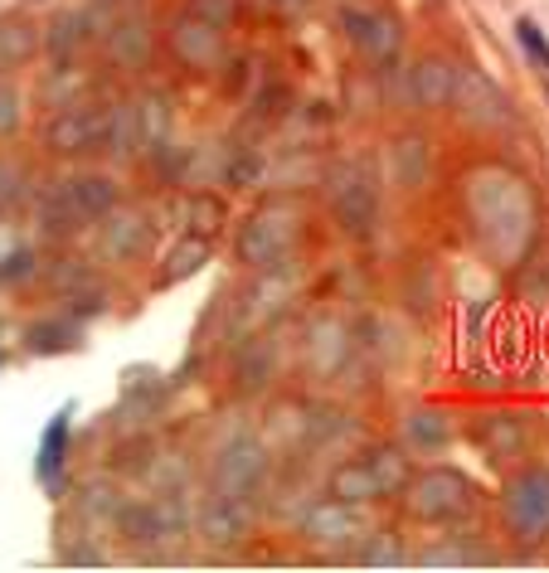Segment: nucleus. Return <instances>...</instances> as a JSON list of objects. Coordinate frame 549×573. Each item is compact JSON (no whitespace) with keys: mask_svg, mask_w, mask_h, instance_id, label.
<instances>
[{"mask_svg":"<svg viewBox=\"0 0 549 573\" xmlns=\"http://www.w3.org/2000/svg\"><path fill=\"white\" fill-rule=\"evenodd\" d=\"M545 97H549V83H545Z\"/></svg>","mask_w":549,"mask_h":573,"instance_id":"nucleus-55","label":"nucleus"},{"mask_svg":"<svg viewBox=\"0 0 549 573\" xmlns=\"http://www.w3.org/2000/svg\"><path fill=\"white\" fill-rule=\"evenodd\" d=\"M277 6H283V10H307L312 0H277Z\"/></svg>","mask_w":549,"mask_h":573,"instance_id":"nucleus-53","label":"nucleus"},{"mask_svg":"<svg viewBox=\"0 0 549 573\" xmlns=\"http://www.w3.org/2000/svg\"><path fill=\"white\" fill-rule=\"evenodd\" d=\"M78 510H83L88 520H117V510H122V491H117L113 481L97 477V481H88V486L78 491Z\"/></svg>","mask_w":549,"mask_h":573,"instance_id":"nucleus-39","label":"nucleus"},{"mask_svg":"<svg viewBox=\"0 0 549 573\" xmlns=\"http://www.w3.org/2000/svg\"><path fill=\"white\" fill-rule=\"evenodd\" d=\"M297 234H302V204L267 200L239 224L234 253H239L243 267H267V263L287 258V253L297 248Z\"/></svg>","mask_w":549,"mask_h":573,"instance_id":"nucleus-4","label":"nucleus"},{"mask_svg":"<svg viewBox=\"0 0 549 573\" xmlns=\"http://www.w3.org/2000/svg\"><path fill=\"white\" fill-rule=\"evenodd\" d=\"M137 127H141V156H151L156 146L170 141L176 113H170V97L166 93H141L137 97Z\"/></svg>","mask_w":549,"mask_h":573,"instance_id":"nucleus-25","label":"nucleus"},{"mask_svg":"<svg viewBox=\"0 0 549 573\" xmlns=\"http://www.w3.org/2000/svg\"><path fill=\"white\" fill-rule=\"evenodd\" d=\"M457 73H462V64H453V59H443V54H433V59H423V64H413V68H409L413 103L429 107V113H443V107L453 103Z\"/></svg>","mask_w":549,"mask_h":573,"instance_id":"nucleus-19","label":"nucleus"},{"mask_svg":"<svg viewBox=\"0 0 549 573\" xmlns=\"http://www.w3.org/2000/svg\"><path fill=\"white\" fill-rule=\"evenodd\" d=\"M103 151L113 161H131L141 156V127H137V97L107 107V131H103Z\"/></svg>","mask_w":549,"mask_h":573,"instance_id":"nucleus-22","label":"nucleus"},{"mask_svg":"<svg viewBox=\"0 0 549 573\" xmlns=\"http://www.w3.org/2000/svg\"><path fill=\"white\" fill-rule=\"evenodd\" d=\"M186 219H190V234H219L224 229V219H229V210H224V200L219 194H210V190H200L194 200L186 204Z\"/></svg>","mask_w":549,"mask_h":573,"instance_id":"nucleus-38","label":"nucleus"},{"mask_svg":"<svg viewBox=\"0 0 549 573\" xmlns=\"http://www.w3.org/2000/svg\"><path fill=\"white\" fill-rule=\"evenodd\" d=\"M103 131H107V107L68 103L49 117L44 146L59 156H83V151H97V146H103Z\"/></svg>","mask_w":549,"mask_h":573,"instance_id":"nucleus-12","label":"nucleus"},{"mask_svg":"<svg viewBox=\"0 0 549 573\" xmlns=\"http://www.w3.org/2000/svg\"><path fill=\"white\" fill-rule=\"evenodd\" d=\"M30 273H34V253L30 248H10L6 258H0V283H24Z\"/></svg>","mask_w":549,"mask_h":573,"instance_id":"nucleus-49","label":"nucleus"},{"mask_svg":"<svg viewBox=\"0 0 549 573\" xmlns=\"http://www.w3.org/2000/svg\"><path fill=\"white\" fill-rule=\"evenodd\" d=\"M356 437H360V423L350 418L346 408L307 404V437H302V447H312V453H340V447H350Z\"/></svg>","mask_w":549,"mask_h":573,"instance_id":"nucleus-18","label":"nucleus"},{"mask_svg":"<svg viewBox=\"0 0 549 573\" xmlns=\"http://www.w3.org/2000/svg\"><path fill=\"white\" fill-rule=\"evenodd\" d=\"M194 534L219 554L239 550V544L253 534V501H239V496H210V501L194 510Z\"/></svg>","mask_w":549,"mask_h":573,"instance_id":"nucleus-11","label":"nucleus"},{"mask_svg":"<svg viewBox=\"0 0 549 573\" xmlns=\"http://www.w3.org/2000/svg\"><path fill=\"white\" fill-rule=\"evenodd\" d=\"M472 210H477L482 234L496 248V258H506V263L520 258V248H526L535 234V204H530L526 185H520L516 176L492 170V176H482L477 190H472Z\"/></svg>","mask_w":549,"mask_h":573,"instance_id":"nucleus-1","label":"nucleus"},{"mask_svg":"<svg viewBox=\"0 0 549 573\" xmlns=\"http://www.w3.org/2000/svg\"><path fill=\"white\" fill-rule=\"evenodd\" d=\"M404 501L419 520L429 526H453V520H467L472 506H477V486L467 481V471L457 467H429L419 477H409Z\"/></svg>","mask_w":549,"mask_h":573,"instance_id":"nucleus-5","label":"nucleus"},{"mask_svg":"<svg viewBox=\"0 0 549 573\" xmlns=\"http://www.w3.org/2000/svg\"><path fill=\"white\" fill-rule=\"evenodd\" d=\"M146 471H151V486H156V491H180V486H190V461L180 457V453L151 457V461H146Z\"/></svg>","mask_w":549,"mask_h":573,"instance_id":"nucleus-42","label":"nucleus"},{"mask_svg":"<svg viewBox=\"0 0 549 573\" xmlns=\"http://www.w3.org/2000/svg\"><path fill=\"white\" fill-rule=\"evenodd\" d=\"M277 380V340L258 331V336H243L239 360H234V384L239 394H263L267 384Z\"/></svg>","mask_w":549,"mask_h":573,"instance_id":"nucleus-17","label":"nucleus"},{"mask_svg":"<svg viewBox=\"0 0 549 573\" xmlns=\"http://www.w3.org/2000/svg\"><path fill=\"white\" fill-rule=\"evenodd\" d=\"M331 496L336 501H350V506H365V501H384L380 481H374L370 461H340V467L331 471Z\"/></svg>","mask_w":549,"mask_h":573,"instance_id":"nucleus-26","label":"nucleus"},{"mask_svg":"<svg viewBox=\"0 0 549 573\" xmlns=\"http://www.w3.org/2000/svg\"><path fill=\"white\" fill-rule=\"evenodd\" d=\"M40 49V30L20 15H6L0 20V68H20L24 59H34Z\"/></svg>","mask_w":549,"mask_h":573,"instance_id":"nucleus-31","label":"nucleus"},{"mask_svg":"<svg viewBox=\"0 0 549 573\" xmlns=\"http://www.w3.org/2000/svg\"><path fill=\"white\" fill-rule=\"evenodd\" d=\"M462 121H472V127L482 131H506L510 121H516V107H510V97L496 88L492 78H482L477 68H462L457 73V88H453V103Z\"/></svg>","mask_w":549,"mask_h":573,"instance_id":"nucleus-10","label":"nucleus"},{"mask_svg":"<svg viewBox=\"0 0 549 573\" xmlns=\"http://www.w3.org/2000/svg\"><path fill=\"white\" fill-rule=\"evenodd\" d=\"M210 238L204 234H180V243L166 253V267L156 273V287H180V283H190L194 273H200L204 263H210Z\"/></svg>","mask_w":549,"mask_h":573,"instance_id":"nucleus-23","label":"nucleus"},{"mask_svg":"<svg viewBox=\"0 0 549 573\" xmlns=\"http://www.w3.org/2000/svg\"><path fill=\"white\" fill-rule=\"evenodd\" d=\"M506 526L516 540L540 544L549 540V467H526L506 486Z\"/></svg>","mask_w":549,"mask_h":573,"instance_id":"nucleus-7","label":"nucleus"},{"mask_svg":"<svg viewBox=\"0 0 549 573\" xmlns=\"http://www.w3.org/2000/svg\"><path fill=\"white\" fill-rule=\"evenodd\" d=\"M68 418H73V408L54 413V423H49L44 447H40V477H54L59 461H64V447H68Z\"/></svg>","mask_w":549,"mask_h":573,"instance_id":"nucleus-40","label":"nucleus"},{"mask_svg":"<svg viewBox=\"0 0 549 573\" xmlns=\"http://www.w3.org/2000/svg\"><path fill=\"white\" fill-rule=\"evenodd\" d=\"M170 49H176V59H180L186 68L210 73V68L224 64V30L186 10V15L170 20Z\"/></svg>","mask_w":549,"mask_h":573,"instance_id":"nucleus-14","label":"nucleus"},{"mask_svg":"<svg viewBox=\"0 0 549 573\" xmlns=\"http://www.w3.org/2000/svg\"><path fill=\"white\" fill-rule=\"evenodd\" d=\"M321 161L316 156H283L273 170H267V185L273 190H312V185H321Z\"/></svg>","mask_w":549,"mask_h":573,"instance_id":"nucleus-34","label":"nucleus"},{"mask_svg":"<svg viewBox=\"0 0 549 573\" xmlns=\"http://www.w3.org/2000/svg\"><path fill=\"white\" fill-rule=\"evenodd\" d=\"M267 471H273V453L263 437L239 433L214 453L210 467V496H239V501H258Z\"/></svg>","mask_w":549,"mask_h":573,"instance_id":"nucleus-6","label":"nucleus"},{"mask_svg":"<svg viewBox=\"0 0 549 573\" xmlns=\"http://www.w3.org/2000/svg\"><path fill=\"white\" fill-rule=\"evenodd\" d=\"M340 30H346V40L356 44V54L365 64H394L399 49H404V30H399V20L389 15V10H356L346 6L340 10Z\"/></svg>","mask_w":549,"mask_h":573,"instance_id":"nucleus-9","label":"nucleus"},{"mask_svg":"<svg viewBox=\"0 0 549 573\" xmlns=\"http://www.w3.org/2000/svg\"><path fill=\"white\" fill-rule=\"evenodd\" d=\"M472 437H477L482 453L492 461H510L530 447V428L520 413H492V418H482L477 428H472Z\"/></svg>","mask_w":549,"mask_h":573,"instance_id":"nucleus-20","label":"nucleus"},{"mask_svg":"<svg viewBox=\"0 0 549 573\" xmlns=\"http://www.w3.org/2000/svg\"><path fill=\"white\" fill-rule=\"evenodd\" d=\"M356 564H365V569H399V564H409V550L399 544L394 530H374V534H365V544L356 550Z\"/></svg>","mask_w":549,"mask_h":573,"instance_id":"nucleus-35","label":"nucleus"},{"mask_svg":"<svg viewBox=\"0 0 549 573\" xmlns=\"http://www.w3.org/2000/svg\"><path fill=\"white\" fill-rule=\"evenodd\" d=\"M68 194H73V204H78V214L88 219H103L107 210H117V180L113 176H103V170H83V176H73L64 180Z\"/></svg>","mask_w":549,"mask_h":573,"instance_id":"nucleus-24","label":"nucleus"},{"mask_svg":"<svg viewBox=\"0 0 549 573\" xmlns=\"http://www.w3.org/2000/svg\"><path fill=\"white\" fill-rule=\"evenodd\" d=\"M297 526H302V540H307L312 550L340 554V550H350V544L365 534V516H360V506L326 496V501H312L307 510H302Z\"/></svg>","mask_w":549,"mask_h":573,"instance_id":"nucleus-8","label":"nucleus"},{"mask_svg":"<svg viewBox=\"0 0 549 573\" xmlns=\"http://www.w3.org/2000/svg\"><path fill=\"white\" fill-rule=\"evenodd\" d=\"M404 307L419 311V316H429L437 307V277H433L429 263H413L404 273Z\"/></svg>","mask_w":549,"mask_h":573,"instance_id":"nucleus-37","label":"nucleus"},{"mask_svg":"<svg viewBox=\"0 0 549 573\" xmlns=\"http://www.w3.org/2000/svg\"><path fill=\"white\" fill-rule=\"evenodd\" d=\"M409 559H419V564H486V550H472L467 544V534H453V540H437L429 544V550H419V554H409Z\"/></svg>","mask_w":549,"mask_h":573,"instance_id":"nucleus-36","label":"nucleus"},{"mask_svg":"<svg viewBox=\"0 0 549 573\" xmlns=\"http://www.w3.org/2000/svg\"><path fill=\"white\" fill-rule=\"evenodd\" d=\"M297 287H302V263L292 258V253L287 258H277V263H267V267H253V283L239 291L234 326H229V331H234L239 340L267 331V326L297 301Z\"/></svg>","mask_w":549,"mask_h":573,"instance_id":"nucleus-3","label":"nucleus"},{"mask_svg":"<svg viewBox=\"0 0 549 573\" xmlns=\"http://www.w3.org/2000/svg\"><path fill=\"white\" fill-rule=\"evenodd\" d=\"M239 0H190V15H200V20H210L219 24V30H229V24L239 20Z\"/></svg>","mask_w":549,"mask_h":573,"instance_id":"nucleus-45","label":"nucleus"},{"mask_svg":"<svg viewBox=\"0 0 549 573\" xmlns=\"http://www.w3.org/2000/svg\"><path fill=\"white\" fill-rule=\"evenodd\" d=\"M516 40H520V49H526V59H535L540 68H549V40H545V30L535 20H520L516 24Z\"/></svg>","mask_w":549,"mask_h":573,"instance_id":"nucleus-48","label":"nucleus"},{"mask_svg":"<svg viewBox=\"0 0 549 573\" xmlns=\"http://www.w3.org/2000/svg\"><path fill=\"white\" fill-rule=\"evenodd\" d=\"M40 224H44V234H54V238H68V234H78L88 219L78 214V204H73V194L68 185L59 180L54 190H44V200H40Z\"/></svg>","mask_w":549,"mask_h":573,"instance_id":"nucleus-29","label":"nucleus"},{"mask_svg":"<svg viewBox=\"0 0 549 573\" xmlns=\"http://www.w3.org/2000/svg\"><path fill=\"white\" fill-rule=\"evenodd\" d=\"M267 433H277L283 443H302V437H307V404H297V399L277 404L273 418H267Z\"/></svg>","mask_w":549,"mask_h":573,"instance_id":"nucleus-43","label":"nucleus"},{"mask_svg":"<svg viewBox=\"0 0 549 573\" xmlns=\"http://www.w3.org/2000/svg\"><path fill=\"white\" fill-rule=\"evenodd\" d=\"M429 166H433L429 137H419V131H404V137L394 141V180H399L404 190H419L423 180H429Z\"/></svg>","mask_w":549,"mask_h":573,"instance_id":"nucleus-27","label":"nucleus"},{"mask_svg":"<svg viewBox=\"0 0 549 573\" xmlns=\"http://www.w3.org/2000/svg\"><path fill=\"white\" fill-rule=\"evenodd\" d=\"M365 461H370V471H374V481H380V491L384 496H399L409 486V477H413V467H409V457L399 453V447H370L365 453Z\"/></svg>","mask_w":549,"mask_h":573,"instance_id":"nucleus-32","label":"nucleus"},{"mask_svg":"<svg viewBox=\"0 0 549 573\" xmlns=\"http://www.w3.org/2000/svg\"><path fill=\"white\" fill-rule=\"evenodd\" d=\"M229 161H234V146H229V141L190 146V151H186V176H180V180H190V185H219Z\"/></svg>","mask_w":549,"mask_h":573,"instance_id":"nucleus-28","label":"nucleus"},{"mask_svg":"<svg viewBox=\"0 0 549 573\" xmlns=\"http://www.w3.org/2000/svg\"><path fill=\"white\" fill-rule=\"evenodd\" d=\"M267 180V161L258 151H234V161H229L224 170V185H234V190H258Z\"/></svg>","mask_w":549,"mask_h":573,"instance_id":"nucleus-41","label":"nucleus"},{"mask_svg":"<svg viewBox=\"0 0 549 573\" xmlns=\"http://www.w3.org/2000/svg\"><path fill=\"white\" fill-rule=\"evenodd\" d=\"M404 443L413 447V453H443V447L453 443V418L433 404L409 408L404 413Z\"/></svg>","mask_w":549,"mask_h":573,"instance_id":"nucleus-21","label":"nucleus"},{"mask_svg":"<svg viewBox=\"0 0 549 573\" xmlns=\"http://www.w3.org/2000/svg\"><path fill=\"white\" fill-rule=\"evenodd\" d=\"M24 346H30L34 356H64V350L83 346V331H78V321H40V326H30Z\"/></svg>","mask_w":549,"mask_h":573,"instance_id":"nucleus-33","label":"nucleus"},{"mask_svg":"<svg viewBox=\"0 0 549 573\" xmlns=\"http://www.w3.org/2000/svg\"><path fill=\"white\" fill-rule=\"evenodd\" d=\"M88 283H93V273L78 258H64V263L54 267V287L59 291H78V287H88Z\"/></svg>","mask_w":549,"mask_h":573,"instance_id":"nucleus-51","label":"nucleus"},{"mask_svg":"<svg viewBox=\"0 0 549 573\" xmlns=\"http://www.w3.org/2000/svg\"><path fill=\"white\" fill-rule=\"evenodd\" d=\"M321 185L331 194V214L350 238H370L380 224V180L365 156H346V161L321 170Z\"/></svg>","mask_w":549,"mask_h":573,"instance_id":"nucleus-2","label":"nucleus"},{"mask_svg":"<svg viewBox=\"0 0 549 573\" xmlns=\"http://www.w3.org/2000/svg\"><path fill=\"white\" fill-rule=\"evenodd\" d=\"M83 40H93L88 34V15L83 10H59L54 20H49V30H44V49L64 64V59H73V49H78Z\"/></svg>","mask_w":549,"mask_h":573,"instance_id":"nucleus-30","label":"nucleus"},{"mask_svg":"<svg viewBox=\"0 0 549 573\" xmlns=\"http://www.w3.org/2000/svg\"><path fill=\"white\" fill-rule=\"evenodd\" d=\"M78 88H83V78H78V73L59 64L54 73H49V83H44V97H49V103H54V107H68V103H73V93H78Z\"/></svg>","mask_w":549,"mask_h":573,"instance_id":"nucleus-44","label":"nucleus"},{"mask_svg":"<svg viewBox=\"0 0 549 573\" xmlns=\"http://www.w3.org/2000/svg\"><path fill=\"white\" fill-rule=\"evenodd\" d=\"M107 6H113V10H137L141 0H107Z\"/></svg>","mask_w":549,"mask_h":573,"instance_id":"nucleus-54","label":"nucleus"},{"mask_svg":"<svg viewBox=\"0 0 549 573\" xmlns=\"http://www.w3.org/2000/svg\"><path fill=\"white\" fill-rule=\"evenodd\" d=\"M15 127H20V88L0 78V137H10Z\"/></svg>","mask_w":549,"mask_h":573,"instance_id":"nucleus-50","label":"nucleus"},{"mask_svg":"<svg viewBox=\"0 0 549 573\" xmlns=\"http://www.w3.org/2000/svg\"><path fill=\"white\" fill-rule=\"evenodd\" d=\"M380 73H384V93H389V103H394V107H413L409 68H399V59H394V64H380Z\"/></svg>","mask_w":549,"mask_h":573,"instance_id":"nucleus-47","label":"nucleus"},{"mask_svg":"<svg viewBox=\"0 0 549 573\" xmlns=\"http://www.w3.org/2000/svg\"><path fill=\"white\" fill-rule=\"evenodd\" d=\"M283 103H287V88H267V93L258 97V113H263V117H277V113H283Z\"/></svg>","mask_w":549,"mask_h":573,"instance_id":"nucleus-52","label":"nucleus"},{"mask_svg":"<svg viewBox=\"0 0 549 573\" xmlns=\"http://www.w3.org/2000/svg\"><path fill=\"white\" fill-rule=\"evenodd\" d=\"M107 54H113V64L117 68H131V73H141V68H151V54H156V34H151V24H146V15H122L107 24Z\"/></svg>","mask_w":549,"mask_h":573,"instance_id":"nucleus-15","label":"nucleus"},{"mask_svg":"<svg viewBox=\"0 0 549 573\" xmlns=\"http://www.w3.org/2000/svg\"><path fill=\"white\" fill-rule=\"evenodd\" d=\"M356 360V331L340 316H316L307 326V364L316 380H340Z\"/></svg>","mask_w":549,"mask_h":573,"instance_id":"nucleus-13","label":"nucleus"},{"mask_svg":"<svg viewBox=\"0 0 549 573\" xmlns=\"http://www.w3.org/2000/svg\"><path fill=\"white\" fill-rule=\"evenodd\" d=\"M24 190H30V176L15 166V161H0V210H10V204L24 200Z\"/></svg>","mask_w":549,"mask_h":573,"instance_id":"nucleus-46","label":"nucleus"},{"mask_svg":"<svg viewBox=\"0 0 549 573\" xmlns=\"http://www.w3.org/2000/svg\"><path fill=\"white\" fill-rule=\"evenodd\" d=\"M151 248V219L141 210H107L103 214V253L117 263H131V258H146Z\"/></svg>","mask_w":549,"mask_h":573,"instance_id":"nucleus-16","label":"nucleus"}]
</instances>
